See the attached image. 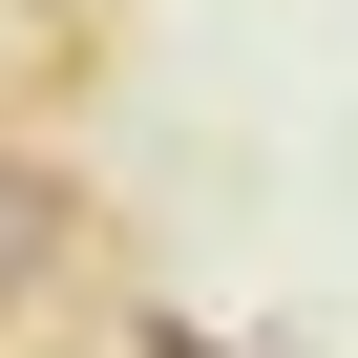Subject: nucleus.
Here are the masks:
<instances>
[{"mask_svg":"<svg viewBox=\"0 0 358 358\" xmlns=\"http://www.w3.org/2000/svg\"><path fill=\"white\" fill-rule=\"evenodd\" d=\"M64 253H85V169H64L43 127H0V316H22Z\"/></svg>","mask_w":358,"mask_h":358,"instance_id":"nucleus-1","label":"nucleus"},{"mask_svg":"<svg viewBox=\"0 0 358 358\" xmlns=\"http://www.w3.org/2000/svg\"><path fill=\"white\" fill-rule=\"evenodd\" d=\"M127 358H211V337H190V316H127Z\"/></svg>","mask_w":358,"mask_h":358,"instance_id":"nucleus-2","label":"nucleus"}]
</instances>
